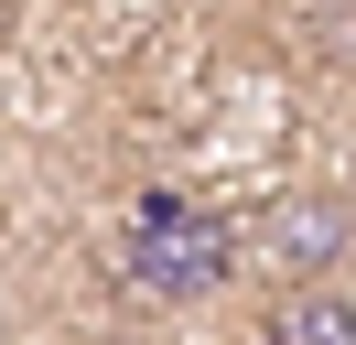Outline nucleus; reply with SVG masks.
<instances>
[{
    "label": "nucleus",
    "mask_w": 356,
    "mask_h": 345,
    "mask_svg": "<svg viewBox=\"0 0 356 345\" xmlns=\"http://www.w3.org/2000/svg\"><path fill=\"white\" fill-rule=\"evenodd\" d=\"M259 259L281 280H334L346 270V194H281V205H270V227H259Z\"/></svg>",
    "instance_id": "f03ea898"
},
{
    "label": "nucleus",
    "mask_w": 356,
    "mask_h": 345,
    "mask_svg": "<svg viewBox=\"0 0 356 345\" xmlns=\"http://www.w3.org/2000/svg\"><path fill=\"white\" fill-rule=\"evenodd\" d=\"M259 345H346V291L334 280H291V302L259 323Z\"/></svg>",
    "instance_id": "7ed1b4c3"
},
{
    "label": "nucleus",
    "mask_w": 356,
    "mask_h": 345,
    "mask_svg": "<svg viewBox=\"0 0 356 345\" xmlns=\"http://www.w3.org/2000/svg\"><path fill=\"white\" fill-rule=\"evenodd\" d=\"M238 259H248V237L227 227L216 205L173 194V184H152V194L130 205V227H119V280H130L140 302H162V313H195V302H216Z\"/></svg>",
    "instance_id": "f257e3e1"
},
{
    "label": "nucleus",
    "mask_w": 356,
    "mask_h": 345,
    "mask_svg": "<svg viewBox=\"0 0 356 345\" xmlns=\"http://www.w3.org/2000/svg\"><path fill=\"white\" fill-rule=\"evenodd\" d=\"M0 345H11V335H0Z\"/></svg>",
    "instance_id": "20e7f679"
}]
</instances>
